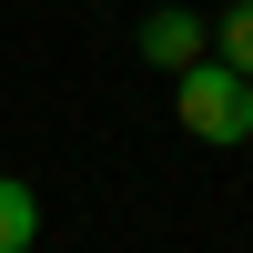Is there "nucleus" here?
I'll return each instance as SVG.
<instances>
[{"label": "nucleus", "instance_id": "1", "mask_svg": "<svg viewBox=\"0 0 253 253\" xmlns=\"http://www.w3.org/2000/svg\"><path fill=\"white\" fill-rule=\"evenodd\" d=\"M172 112H182V132H193V142L243 152V142H253V81H243V71H223V61L203 51L193 71H172Z\"/></svg>", "mask_w": 253, "mask_h": 253}, {"label": "nucleus", "instance_id": "2", "mask_svg": "<svg viewBox=\"0 0 253 253\" xmlns=\"http://www.w3.org/2000/svg\"><path fill=\"white\" fill-rule=\"evenodd\" d=\"M132 51L152 61V71H193V61L213 51V20H203V10H152V20L132 31Z\"/></svg>", "mask_w": 253, "mask_h": 253}, {"label": "nucleus", "instance_id": "3", "mask_svg": "<svg viewBox=\"0 0 253 253\" xmlns=\"http://www.w3.org/2000/svg\"><path fill=\"white\" fill-rule=\"evenodd\" d=\"M41 243V193L20 172H0V253H31Z\"/></svg>", "mask_w": 253, "mask_h": 253}, {"label": "nucleus", "instance_id": "4", "mask_svg": "<svg viewBox=\"0 0 253 253\" xmlns=\"http://www.w3.org/2000/svg\"><path fill=\"white\" fill-rule=\"evenodd\" d=\"M213 61H223V71H243V81H253V0H233V10L213 20Z\"/></svg>", "mask_w": 253, "mask_h": 253}]
</instances>
